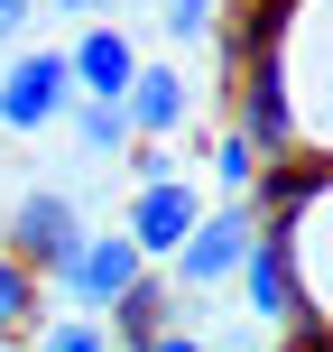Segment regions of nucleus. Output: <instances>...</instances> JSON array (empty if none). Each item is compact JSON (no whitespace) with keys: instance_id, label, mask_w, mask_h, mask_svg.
Masks as SVG:
<instances>
[{"instance_id":"obj_2","label":"nucleus","mask_w":333,"mask_h":352,"mask_svg":"<svg viewBox=\"0 0 333 352\" xmlns=\"http://www.w3.org/2000/svg\"><path fill=\"white\" fill-rule=\"evenodd\" d=\"M250 232H260V204H250V195H231V204H204V213L185 223V241L167 250V260H176V287H185V297H204V287H222L231 269H241Z\"/></svg>"},{"instance_id":"obj_8","label":"nucleus","mask_w":333,"mask_h":352,"mask_svg":"<svg viewBox=\"0 0 333 352\" xmlns=\"http://www.w3.org/2000/svg\"><path fill=\"white\" fill-rule=\"evenodd\" d=\"M121 111H130V130H148V140H176V130H185V111H194L185 65H139V74L121 84Z\"/></svg>"},{"instance_id":"obj_13","label":"nucleus","mask_w":333,"mask_h":352,"mask_svg":"<svg viewBox=\"0 0 333 352\" xmlns=\"http://www.w3.org/2000/svg\"><path fill=\"white\" fill-rule=\"evenodd\" d=\"M158 28L176 47H194V37H213V0H158Z\"/></svg>"},{"instance_id":"obj_1","label":"nucleus","mask_w":333,"mask_h":352,"mask_svg":"<svg viewBox=\"0 0 333 352\" xmlns=\"http://www.w3.org/2000/svg\"><path fill=\"white\" fill-rule=\"evenodd\" d=\"M102 324H111V343H130V352H194L204 343L194 316H185V287L158 278V269H139V278L102 306Z\"/></svg>"},{"instance_id":"obj_10","label":"nucleus","mask_w":333,"mask_h":352,"mask_svg":"<svg viewBox=\"0 0 333 352\" xmlns=\"http://www.w3.org/2000/svg\"><path fill=\"white\" fill-rule=\"evenodd\" d=\"M28 343H37V352H111V324L93 316V306H65V316H56V306H37Z\"/></svg>"},{"instance_id":"obj_4","label":"nucleus","mask_w":333,"mask_h":352,"mask_svg":"<svg viewBox=\"0 0 333 352\" xmlns=\"http://www.w3.org/2000/svg\"><path fill=\"white\" fill-rule=\"evenodd\" d=\"M84 232H93V223H84V204H74L65 186H28V195L10 204V241H0V250H10V260H28L37 287H47L56 269L74 260V241H84Z\"/></svg>"},{"instance_id":"obj_14","label":"nucleus","mask_w":333,"mask_h":352,"mask_svg":"<svg viewBox=\"0 0 333 352\" xmlns=\"http://www.w3.org/2000/svg\"><path fill=\"white\" fill-rule=\"evenodd\" d=\"M28 19H37V0H0V47H19V37H28Z\"/></svg>"},{"instance_id":"obj_7","label":"nucleus","mask_w":333,"mask_h":352,"mask_svg":"<svg viewBox=\"0 0 333 352\" xmlns=\"http://www.w3.org/2000/svg\"><path fill=\"white\" fill-rule=\"evenodd\" d=\"M74 65V93H121L130 74H139V37L121 28V19H84V37L65 47Z\"/></svg>"},{"instance_id":"obj_15","label":"nucleus","mask_w":333,"mask_h":352,"mask_svg":"<svg viewBox=\"0 0 333 352\" xmlns=\"http://www.w3.org/2000/svg\"><path fill=\"white\" fill-rule=\"evenodd\" d=\"M47 10H65V19H102L111 0H47Z\"/></svg>"},{"instance_id":"obj_3","label":"nucleus","mask_w":333,"mask_h":352,"mask_svg":"<svg viewBox=\"0 0 333 352\" xmlns=\"http://www.w3.org/2000/svg\"><path fill=\"white\" fill-rule=\"evenodd\" d=\"M74 102V65L65 47H19L10 65H0V130L10 140H37V130H56Z\"/></svg>"},{"instance_id":"obj_5","label":"nucleus","mask_w":333,"mask_h":352,"mask_svg":"<svg viewBox=\"0 0 333 352\" xmlns=\"http://www.w3.org/2000/svg\"><path fill=\"white\" fill-rule=\"evenodd\" d=\"M139 269H148V250L130 241V232H84V241H74V260L47 278V306H93V316H102V306L121 297Z\"/></svg>"},{"instance_id":"obj_6","label":"nucleus","mask_w":333,"mask_h":352,"mask_svg":"<svg viewBox=\"0 0 333 352\" xmlns=\"http://www.w3.org/2000/svg\"><path fill=\"white\" fill-rule=\"evenodd\" d=\"M194 213H204V195H194V176L176 167V176H148V186L130 195V223H121V232L148 250V260H167V250L185 241V223H194Z\"/></svg>"},{"instance_id":"obj_11","label":"nucleus","mask_w":333,"mask_h":352,"mask_svg":"<svg viewBox=\"0 0 333 352\" xmlns=\"http://www.w3.org/2000/svg\"><path fill=\"white\" fill-rule=\"evenodd\" d=\"M37 306H47V287H37V269H28V260H10V250H0V343H28V324H37Z\"/></svg>"},{"instance_id":"obj_9","label":"nucleus","mask_w":333,"mask_h":352,"mask_svg":"<svg viewBox=\"0 0 333 352\" xmlns=\"http://www.w3.org/2000/svg\"><path fill=\"white\" fill-rule=\"evenodd\" d=\"M56 130H74V148H84V158H121V140H130V111H121V93H74Z\"/></svg>"},{"instance_id":"obj_12","label":"nucleus","mask_w":333,"mask_h":352,"mask_svg":"<svg viewBox=\"0 0 333 352\" xmlns=\"http://www.w3.org/2000/svg\"><path fill=\"white\" fill-rule=\"evenodd\" d=\"M204 167H213V186L250 195V176H260V148H250V130H222V140H204Z\"/></svg>"}]
</instances>
